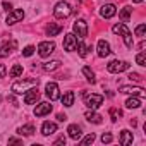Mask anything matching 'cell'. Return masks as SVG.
I'll return each instance as SVG.
<instances>
[{"label":"cell","instance_id":"1","mask_svg":"<svg viewBox=\"0 0 146 146\" xmlns=\"http://www.w3.org/2000/svg\"><path fill=\"white\" fill-rule=\"evenodd\" d=\"M112 31H113L115 35H120V36L124 38V43H125V46H127V48H132V46H134L132 35H131V31L127 29V26H125L124 23H119V24H115V26L112 28Z\"/></svg>","mask_w":146,"mask_h":146},{"label":"cell","instance_id":"2","mask_svg":"<svg viewBox=\"0 0 146 146\" xmlns=\"http://www.w3.org/2000/svg\"><path fill=\"white\" fill-rule=\"evenodd\" d=\"M38 83H40V79H38V78H33V79H24V81H16V83L12 84V91H14L16 95H23V93H26L29 88L38 86Z\"/></svg>","mask_w":146,"mask_h":146},{"label":"cell","instance_id":"3","mask_svg":"<svg viewBox=\"0 0 146 146\" xmlns=\"http://www.w3.org/2000/svg\"><path fill=\"white\" fill-rule=\"evenodd\" d=\"M83 100H84V105L91 110H96L100 105H103V96L102 95H90V93H83Z\"/></svg>","mask_w":146,"mask_h":146},{"label":"cell","instance_id":"4","mask_svg":"<svg viewBox=\"0 0 146 146\" xmlns=\"http://www.w3.org/2000/svg\"><path fill=\"white\" fill-rule=\"evenodd\" d=\"M70 14H72V7L67 2H58L55 5V9H53V16L57 19H67Z\"/></svg>","mask_w":146,"mask_h":146},{"label":"cell","instance_id":"5","mask_svg":"<svg viewBox=\"0 0 146 146\" xmlns=\"http://www.w3.org/2000/svg\"><path fill=\"white\" fill-rule=\"evenodd\" d=\"M72 35L74 36H78L79 40H84L86 36H88V24H86V21L84 19H78L76 23H74V26H72Z\"/></svg>","mask_w":146,"mask_h":146},{"label":"cell","instance_id":"6","mask_svg":"<svg viewBox=\"0 0 146 146\" xmlns=\"http://www.w3.org/2000/svg\"><path fill=\"white\" fill-rule=\"evenodd\" d=\"M129 67H131V64L125 62V60H112V62L107 65L108 72H112V74H119V72H124V70H127Z\"/></svg>","mask_w":146,"mask_h":146},{"label":"cell","instance_id":"7","mask_svg":"<svg viewBox=\"0 0 146 146\" xmlns=\"http://www.w3.org/2000/svg\"><path fill=\"white\" fill-rule=\"evenodd\" d=\"M23 19H24V11L23 9H12L9 12V16H7V19H5V24L7 26H12V24L21 23Z\"/></svg>","mask_w":146,"mask_h":146},{"label":"cell","instance_id":"8","mask_svg":"<svg viewBox=\"0 0 146 146\" xmlns=\"http://www.w3.org/2000/svg\"><path fill=\"white\" fill-rule=\"evenodd\" d=\"M53 50H55V43H53V41H41V43L38 45V53H40V57H43V58L50 57V55L53 53Z\"/></svg>","mask_w":146,"mask_h":146},{"label":"cell","instance_id":"9","mask_svg":"<svg viewBox=\"0 0 146 146\" xmlns=\"http://www.w3.org/2000/svg\"><path fill=\"white\" fill-rule=\"evenodd\" d=\"M38 98H40L38 86H33V88H29V90L24 93V103H26V105H33V103H36Z\"/></svg>","mask_w":146,"mask_h":146},{"label":"cell","instance_id":"10","mask_svg":"<svg viewBox=\"0 0 146 146\" xmlns=\"http://www.w3.org/2000/svg\"><path fill=\"white\" fill-rule=\"evenodd\" d=\"M78 38L74 36V35H65V38H64V50L65 52H74L76 48H78Z\"/></svg>","mask_w":146,"mask_h":146},{"label":"cell","instance_id":"11","mask_svg":"<svg viewBox=\"0 0 146 146\" xmlns=\"http://www.w3.org/2000/svg\"><path fill=\"white\" fill-rule=\"evenodd\" d=\"M45 93H46V96L50 98V102H55V100L60 98V93H58V86H57V83H48V84L45 86Z\"/></svg>","mask_w":146,"mask_h":146},{"label":"cell","instance_id":"12","mask_svg":"<svg viewBox=\"0 0 146 146\" xmlns=\"http://www.w3.org/2000/svg\"><path fill=\"white\" fill-rule=\"evenodd\" d=\"M16 46H17V41H16V40L2 43V45H0V57H2V58L9 57V55H11V52H12V50H14Z\"/></svg>","mask_w":146,"mask_h":146},{"label":"cell","instance_id":"13","mask_svg":"<svg viewBox=\"0 0 146 146\" xmlns=\"http://www.w3.org/2000/svg\"><path fill=\"white\" fill-rule=\"evenodd\" d=\"M115 14H117V7H115L113 4H105V5L100 7V16L105 17V19H110V17H113Z\"/></svg>","mask_w":146,"mask_h":146},{"label":"cell","instance_id":"14","mask_svg":"<svg viewBox=\"0 0 146 146\" xmlns=\"http://www.w3.org/2000/svg\"><path fill=\"white\" fill-rule=\"evenodd\" d=\"M119 91L124 95H132V96H143L144 95V90L139 86H120Z\"/></svg>","mask_w":146,"mask_h":146},{"label":"cell","instance_id":"15","mask_svg":"<svg viewBox=\"0 0 146 146\" xmlns=\"http://www.w3.org/2000/svg\"><path fill=\"white\" fill-rule=\"evenodd\" d=\"M96 52H98V57H102V58H105V57H108L110 55V43L108 41H105V40H100L98 41V46H96Z\"/></svg>","mask_w":146,"mask_h":146},{"label":"cell","instance_id":"16","mask_svg":"<svg viewBox=\"0 0 146 146\" xmlns=\"http://www.w3.org/2000/svg\"><path fill=\"white\" fill-rule=\"evenodd\" d=\"M50 112H52V105H50L48 102H41V103H38L36 108H35V115H36V117L48 115Z\"/></svg>","mask_w":146,"mask_h":146},{"label":"cell","instance_id":"17","mask_svg":"<svg viewBox=\"0 0 146 146\" xmlns=\"http://www.w3.org/2000/svg\"><path fill=\"white\" fill-rule=\"evenodd\" d=\"M67 132H69V137L74 139V141H79L81 136H83V131H81V127L78 124H70L69 129H67Z\"/></svg>","mask_w":146,"mask_h":146},{"label":"cell","instance_id":"18","mask_svg":"<svg viewBox=\"0 0 146 146\" xmlns=\"http://www.w3.org/2000/svg\"><path fill=\"white\" fill-rule=\"evenodd\" d=\"M132 139H134V136H132V132H131V131H127V129H124V131L120 132V137H119V143H120L122 146H127V144H131V143H132Z\"/></svg>","mask_w":146,"mask_h":146},{"label":"cell","instance_id":"19","mask_svg":"<svg viewBox=\"0 0 146 146\" xmlns=\"http://www.w3.org/2000/svg\"><path fill=\"white\" fill-rule=\"evenodd\" d=\"M53 132H57V124H55V122H43V125H41V134H43V136H50V134H53Z\"/></svg>","mask_w":146,"mask_h":146},{"label":"cell","instance_id":"20","mask_svg":"<svg viewBox=\"0 0 146 146\" xmlns=\"http://www.w3.org/2000/svg\"><path fill=\"white\" fill-rule=\"evenodd\" d=\"M74 93H72V91H65L62 96H60V100H62V105L64 107H72V105H74Z\"/></svg>","mask_w":146,"mask_h":146},{"label":"cell","instance_id":"21","mask_svg":"<svg viewBox=\"0 0 146 146\" xmlns=\"http://www.w3.org/2000/svg\"><path fill=\"white\" fill-rule=\"evenodd\" d=\"M60 31H62V26H60V24L50 23V24L46 26V35H48V36H57Z\"/></svg>","mask_w":146,"mask_h":146},{"label":"cell","instance_id":"22","mask_svg":"<svg viewBox=\"0 0 146 146\" xmlns=\"http://www.w3.org/2000/svg\"><path fill=\"white\" fill-rule=\"evenodd\" d=\"M84 117H86V120H88V122H93V124H100V122H102V115H100V113H96L95 110L86 112V113H84Z\"/></svg>","mask_w":146,"mask_h":146},{"label":"cell","instance_id":"23","mask_svg":"<svg viewBox=\"0 0 146 146\" xmlns=\"http://www.w3.org/2000/svg\"><path fill=\"white\" fill-rule=\"evenodd\" d=\"M83 74H84V78H86V81L88 83H91V84H95L96 83V78H95V72L91 70V67H83Z\"/></svg>","mask_w":146,"mask_h":146},{"label":"cell","instance_id":"24","mask_svg":"<svg viewBox=\"0 0 146 146\" xmlns=\"http://www.w3.org/2000/svg\"><path fill=\"white\" fill-rule=\"evenodd\" d=\"M58 67H60V60H50V62L43 64V70H45V72H53V70H57Z\"/></svg>","mask_w":146,"mask_h":146},{"label":"cell","instance_id":"25","mask_svg":"<svg viewBox=\"0 0 146 146\" xmlns=\"http://www.w3.org/2000/svg\"><path fill=\"white\" fill-rule=\"evenodd\" d=\"M33 132H35V125L33 124H26V125L17 129V134H21V136H33Z\"/></svg>","mask_w":146,"mask_h":146},{"label":"cell","instance_id":"26","mask_svg":"<svg viewBox=\"0 0 146 146\" xmlns=\"http://www.w3.org/2000/svg\"><path fill=\"white\" fill-rule=\"evenodd\" d=\"M141 98H137V96H132V98H129L127 102H125V107L127 108H139L141 107Z\"/></svg>","mask_w":146,"mask_h":146},{"label":"cell","instance_id":"27","mask_svg":"<svg viewBox=\"0 0 146 146\" xmlns=\"http://www.w3.org/2000/svg\"><path fill=\"white\" fill-rule=\"evenodd\" d=\"M76 50L79 52V57H83V58H84V57L88 55V50H91V45L88 46V45H84L83 41H79V43H78V48H76Z\"/></svg>","mask_w":146,"mask_h":146},{"label":"cell","instance_id":"28","mask_svg":"<svg viewBox=\"0 0 146 146\" xmlns=\"http://www.w3.org/2000/svg\"><path fill=\"white\" fill-rule=\"evenodd\" d=\"M21 74H23V65H19V64H16V65L11 69V72H9L11 78H19Z\"/></svg>","mask_w":146,"mask_h":146},{"label":"cell","instance_id":"29","mask_svg":"<svg viewBox=\"0 0 146 146\" xmlns=\"http://www.w3.org/2000/svg\"><path fill=\"white\" fill-rule=\"evenodd\" d=\"M131 14H132V9H131V7H124V9L120 11V14H119V16H120V19H122L124 23H127V21H129V17H131Z\"/></svg>","mask_w":146,"mask_h":146},{"label":"cell","instance_id":"30","mask_svg":"<svg viewBox=\"0 0 146 146\" xmlns=\"http://www.w3.org/2000/svg\"><path fill=\"white\" fill-rule=\"evenodd\" d=\"M108 113H110L112 122H117V120H119V117L122 115V112H120V110H117V108H110V110H108Z\"/></svg>","mask_w":146,"mask_h":146},{"label":"cell","instance_id":"31","mask_svg":"<svg viewBox=\"0 0 146 146\" xmlns=\"http://www.w3.org/2000/svg\"><path fill=\"white\" fill-rule=\"evenodd\" d=\"M35 50H36V48H35L33 45H28V46L23 50V55H24V57H31V55L35 53Z\"/></svg>","mask_w":146,"mask_h":146},{"label":"cell","instance_id":"32","mask_svg":"<svg viewBox=\"0 0 146 146\" xmlns=\"http://www.w3.org/2000/svg\"><path fill=\"white\" fill-rule=\"evenodd\" d=\"M136 62H137L139 65H146V53H144V52L137 53V57H136Z\"/></svg>","mask_w":146,"mask_h":146},{"label":"cell","instance_id":"33","mask_svg":"<svg viewBox=\"0 0 146 146\" xmlns=\"http://www.w3.org/2000/svg\"><path fill=\"white\" fill-rule=\"evenodd\" d=\"M93 141H95V134L91 132V134H88V136H86V137L81 141V144H83V146H88V144H91Z\"/></svg>","mask_w":146,"mask_h":146},{"label":"cell","instance_id":"34","mask_svg":"<svg viewBox=\"0 0 146 146\" xmlns=\"http://www.w3.org/2000/svg\"><path fill=\"white\" fill-rule=\"evenodd\" d=\"M144 33H146V24H139L137 28H136V36H144Z\"/></svg>","mask_w":146,"mask_h":146},{"label":"cell","instance_id":"35","mask_svg":"<svg viewBox=\"0 0 146 146\" xmlns=\"http://www.w3.org/2000/svg\"><path fill=\"white\" fill-rule=\"evenodd\" d=\"M112 139H113V137H112V134H110V132H105V134L102 136V143H103V144L112 143Z\"/></svg>","mask_w":146,"mask_h":146},{"label":"cell","instance_id":"36","mask_svg":"<svg viewBox=\"0 0 146 146\" xmlns=\"http://www.w3.org/2000/svg\"><path fill=\"white\" fill-rule=\"evenodd\" d=\"M5 74H7V67H5L4 64H0V79L5 78Z\"/></svg>","mask_w":146,"mask_h":146},{"label":"cell","instance_id":"37","mask_svg":"<svg viewBox=\"0 0 146 146\" xmlns=\"http://www.w3.org/2000/svg\"><path fill=\"white\" fill-rule=\"evenodd\" d=\"M53 144H55V146H62V144H65V136L62 134V136H60V137H58V139L53 143Z\"/></svg>","mask_w":146,"mask_h":146},{"label":"cell","instance_id":"38","mask_svg":"<svg viewBox=\"0 0 146 146\" xmlns=\"http://www.w3.org/2000/svg\"><path fill=\"white\" fill-rule=\"evenodd\" d=\"M129 79H131V81H141V76L136 74V72H131V74H129Z\"/></svg>","mask_w":146,"mask_h":146},{"label":"cell","instance_id":"39","mask_svg":"<svg viewBox=\"0 0 146 146\" xmlns=\"http://www.w3.org/2000/svg\"><path fill=\"white\" fill-rule=\"evenodd\" d=\"M9 144H23V141L21 139H16V137H11L9 139Z\"/></svg>","mask_w":146,"mask_h":146},{"label":"cell","instance_id":"40","mask_svg":"<svg viewBox=\"0 0 146 146\" xmlns=\"http://www.w3.org/2000/svg\"><path fill=\"white\" fill-rule=\"evenodd\" d=\"M2 5H4V9H5L7 12H11V11H12V4H9V2H4Z\"/></svg>","mask_w":146,"mask_h":146},{"label":"cell","instance_id":"41","mask_svg":"<svg viewBox=\"0 0 146 146\" xmlns=\"http://www.w3.org/2000/svg\"><path fill=\"white\" fill-rule=\"evenodd\" d=\"M57 119H58L60 122H65V120H67V117H65V115H62V113H58V115H57Z\"/></svg>","mask_w":146,"mask_h":146},{"label":"cell","instance_id":"42","mask_svg":"<svg viewBox=\"0 0 146 146\" xmlns=\"http://www.w3.org/2000/svg\"><path fill=\"white\" fill-rule=\"evenodd\" d=\"M132 2H136V4H141V2H143V0H132Z\"/></svg>","mask_w":146,"mask_h":146},{"label":"cell","instance_id":"43","mask_svg":"<svg viewBox=\"0 0 146 146\" xmlns=\"http://www.w3.org/2000/svg\"><path fill=\"white\" fill-rule=\"evenodd\" d=\"M78 2H81V0H78Z\"/></svg>","mask_w":146,"mask_h":146}]
</instances>
